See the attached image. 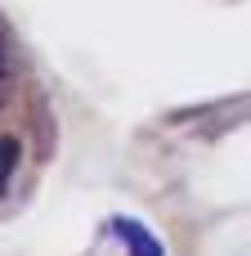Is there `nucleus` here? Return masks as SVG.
<instances>
[{"instance_id":"f257e3e1","label":"nucleus","mask_w":251,"mask_h":256,"mask_svg":"<svg viewBox=\"0 0 251 256\" xmlns=\"http://www.w3.org/2000/svg\"><path fill=\"white\" fill-rule=\"evenodd\" d=\"M117 234H121V243H126V252H130V256H166V252H162V243H157L139 220H126V216H121V220H117Z\"/></svg>"},{"instance_id":"f03ea898","label":"nucleus","mask_w":251,"mask_h":256,"mask_svg":"<svg viewBox=\"0 0 251 256\" xmlns=\"http://www.w3.org/2000/svg\"><path fill=\"white\" fill-rule=\"evenodd\" d=\"M18 158H22V148H18V140H13V135H0V194L9 189V180H13V171H18Z\"/></svg>"},{"instance_id":"7ed1b4c3","label":"nucleus","mask_w":251,"mask_h":256,"mask_svg":"<svg viewBox=\"0 0 251 256\" xmlns=\"http://www.w3.org/2000/svg\"><path fill=\"white\" fill-rule=\"evenodd\" d=\"M9 72V50H4V40H0V76Z\"/></svg>"},{"instance_id":"20e7f679","label":"nucleus","mask_w":251,"mask_h":256,"mask_svg":"<svg viewBox=\"0 0 251 256\" xmlns=\"http://www.w3.org/2000/svg\"><path fill=\"white\" fill-rule=\"evenodd\" d=\"M0 99H4V76H0Z\"/></svg>"}]
</instances>
